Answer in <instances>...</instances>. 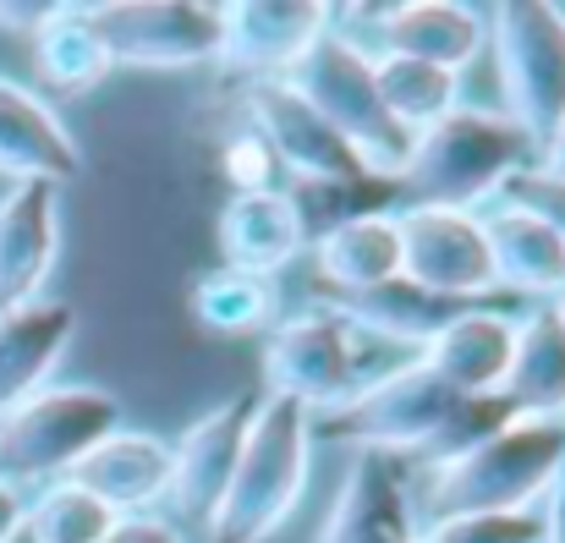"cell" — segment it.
<instances>
[{"instance_id":"cell-24","label":"cell","mask_w":565,"mask_h":543,"mask_svg":"<svg viewBox=\"0 0 565 543\" xmlns=\"http://www.w3.org/2000/svg\"><path fill=\"white\" fill-rule=\"evenodd\" d=\"M500 395L511 401L516 417H561L565 423V324L555 308H533L516 319Z\"/></svg>"},{"instance_id":"cell-20","label":"cell","mask_w":565,"mask_h":543,"mask_svg":"<svg viewBox=\"0 0 565 543\" xmlns=\"http://www.w3.org/2000/svg\"><path fill=\"white\" fill-rule=\"evenodd\" d=\"M511 341H516V319L494 313V308H461L428 347L423 368L439 373L450 390L461 395H500L505 368H511Z\"/></svg>"},{"instance_id":"cell-9","label":"cell","mask_w":565,"mask_h":543,"mask_svg":"<svg viewBox=\"0 0 565 543\" xmlns=\"http://www.w3.org/2000/svg\"><path fill=\"white\" fill-rule=\"evenodd\" d=\"M242 110H247V132L269 149L275 171H286L302 187H347V181H369L363 160L341 143V132L302 99L291 94L280 77H258L247 83L242 94Z\"/></svg>"},{"instance_id":"cell-27","label":"cell","mask_w":565,"mask_h":543,"mask_svg":"<svg viewBox=\"0 0 565 543\" xmlns=\"http://www.w3.org/2000/svg\"><path fill=\"white\" fill-rule=\"evenodd\" d=\"M374 83L384 110L395 116V127H406L412 138L461 105V77L445 66L412 61V55H374Z\"/></svg>"},{"instance_id":"cell-16","label":"cell","mask_w":565,"mask_h":543,"mask_svg":"<svg viewBox=\"0 0 565 543\" xmlns=\"http://www.w3.org/2000/svg\"><path fill=\"white\" fill-rule=\"evenodd\" d=\"M0 177L50 187L83 177V149L66 132V121L11 77H0Z\"/></svg>"},{"instance_id":"cell-17","label":"cell","mask_w":565,"mask_h":543,"mask_svg":"<svg viewBox=\"0 0 565 543\" xmlns=\"http://www.w3.org/2000/svg\"><path fill=\"white\" fill-rule=\"evenodd\" d=\"M220 253L225 269H253V275H275L280 264L308 253V225L291 192L286 187L231 192V203L220 209Z\"/></svg>"},{"instance_id":"cell-12","label":"cell","mask_w":565,"mask_h":543,"mask_svg":"<svg viewBox=\"0 0 565 543\" xmlns=\"http://www.w3.org/2000/svg\"><path fill=\"white\" fill-rule=\"evenodd\" d=\"M330 28L335 11L319 0H236L220 6V61L247 72V83L286 77Z\"/></svg>"},{"instance_id":"cell-36","label":"cell","mask_w":565,"mask_h":543,"mask_svg":"<svg viewBox=\"0 0 565 543\" xmlns=\"http://www.w3.org/2000/svg\"><path fill=\"white\" fill-rule=\"evenodd\" d=\"M22 517H28V500H22V489H11L6 478H0V543H11L22 533Z\"/></svg>"},{"instance_id":"cell-13","label":"cell","mask_w":565,"mask_h":543,"mask_svg":"<svg viewBox=\"0 0 565 543\" xmlns=\"http://www.w3.org/2000/svg\"><path fill=\"white\" fill-rule=\"evenodd\" d=\"M253 406L247 395H231L220 401L214 412L192 417L182 428V439H171V489L166 500L192 517V522H209L231 472H236V456H242V439H247V423H253Z\"/></svg>"},{"instance_id":"cell-25","label":"cell","mask_w":565,"mask_h":543,"mask_svg":"<svg viewBox=\"0 0 565 543\" xmlns=\"http://www.w3.org/2000/svg\"><path fill=\"white\" fill-rule=\"evenodd\" d=\"M28 44H33L39 83L55 88V94H94L116 72V61L105 50V33H99V22H94L88 6H55L28 33Z\"/></svg>"},{"instance_id":"cell-30","label":"cell","mask_w":565,"mask_h":543,"mask_svg":"<svg viewBox=\"0 0 565 543\" xmlns=\"http://www.w3.org/2000/svg\"><path fill=\"white\" fill-rule=\"evenodd\" d=\"M428 543H544L533 511H483V517H450V522H428Z\"/></svg>"},{"instance_id":"cell-34","label":"cell","mask_w":565,"mask_h":543,"mask_svg":"<svg viewBox=\"0 0 565 543\" xmlns=\"http://www.w3.org/2000/svg\"><path fill=\"white\" fill-rule=\"evenodd\" d=\"M539 533H544V543H565V461H561V472L550 478V489H544V517H539Z\"/></svg>"},{"instance_id":"cell-1","label":"cell","mask_w":565,"mask_h":543,"mask_svg":"<svg viewBox=\"0 0 565 543\" xmlns=\"http://www.w3.org/2000/svg\"><path fill=\"white\" fill-rule=\"evenodd\" d=\"M516 412H511L505 395H461L439 373H428L423 362H406V368L384 373L374 384H358V395L347 406L313 417V434H324L335 445H352L358 456L445 461V456L489 439Z\"/></svg>"},{"instance_id":"cell-39","label":"cell","mask_w":565,"mask_h":543,"mask_svg":"<svg viewBox=\"0 0 565 543\" xmlns=\"http://www.w3.org/2000/svg\"><path fill=\"white\" fill-rule=\"evenodd\" d=\"M412 543H428V539H423V533H417V539H412Z\"/></svg>"},{"instance_id":"cell-6","label":"cell","mask_w":565,"mask_h":543,"mask_svg":"<svg viewBox=\"0 0 565 543\" xmlns=\"http://www.w3.org/2000/svg\"><path fill=\"white\" fill-rule=\"evenodd\" d=\"M110 428H121V401L99 384H50L0 412V478L11 489L61 483Z\"/></svg>"},{"instance_id":"cell-7","label":"cell","mask_w":565,"mask_h":543,"mask_svg":"<svg viewBox=\"0 0 565 543\" xmlns=\"http://www.w3.org/2000/svg\"><path fill=\"white\" fill-rule=\"evenodd\" d=\"M505 116L522 127V138L539 149L565 116V11L539 0H511L483 17Z\"/></svg>"},{"instance_id":"cell-8","label":"cell","mask_w":565,"mask_h":543,"mask_svg":"<svg viewBox=\"0 0 565 543\" xmlns=\"http://www.w3.org/2000/svg\"><path fill=\"white\" fill-rule=\"evenodd\" d=\"M358 330H347L335 313L313 308L297 319H280L264 341V395L297 401L313 417L347 406L358 395Z\"/></svg>"},{"instance_id":"cell-31","label":"cell","mask_w":565,"mask_h":543,"mask_svg":"<svg viewBox=\"0 0 565 543\" xmlns=\"http://www.w3.org/2000/svg\"><path fill=\"white\" fill-rule=\"evenodd\" d=\"M220 166H225V177L236 181V192H264V187H275V160H269V149L253 138V132H236L231 143H225V155H220Z\"/></svg>"},{"instance_id":"cell-22","label":"cell","mask_w":565,"mask_h":543,"mask_svg":"<svg viewBox=\"0 0 565 543\" xmlns=\"http://www.w3.org/2000/svg\"><path fill=\"white\" fill-rule=\"evenodd\" d=\"M374 39L384 44L379 55H412L445 72H467V61L483 50L489 28L472 6H450V0H412V6H390L374 17Z\"/></svg>"},{"instance_id":"cell-11","label":"cell","mask_w":565,"mask_h":543,"mask_svg":"<svg viewBox=\"0 0 565 543\" xmlns=\"http://www.w3.org/2000/svg\"><path fill=\"white\" fill-rule=\"evenodd\" d=\"M88 11H94L116 66L182 72V66L220 61V6L127 0V6H88Z\"/></svg>"},{"instance_id":"cell-35","label":"cell","mask_w":565,"mask_h":543,"mask_svg":"<svg viewBox=\"0 0 565 543\" xmlns=\"http://www.w3.org/2000/svg\"><path fill=\"white\" fill-rule=\"evenodd\" d=\"M533 160H539V166H533L539 177L565 181V116H561V127H555V132H550V138L533 149Z\"/></svg>"},{"instance_id":"cell-14","label":"cell","mask_w":565,"mask_h":543,"mask_svg":"<svg viewBox=\"0 0 565 543\" xmlns=\"http://www.w3.org/2000/svg\"><path fill=\"white\" fill-rule=\"evenodd\" d=\"M61 253V187L11 181L0 198V313L44 297Z\"/></svg>"},{"instance_id":"cell-26","label":"cell","mask_w":565,"mask_h":543,"mask_svg":"<svg viewBox=\"0 0 565 543\" xmlns=\"http://www.w3.org/2000/svg\"><path fill=\"white\" fill-rule=\"evenodd\" d=\"M313 269L324 291H369L401 275V236H395V209L390 214H358L347 225H330L313 236Z\"/></svg>"},{"instance_id":"cell-29","label":"cell","mask_w":565,"mask_h":543,"mask_svg":"<svg viewBox=\"0 0 565 543\" xmlns=\"http://www.w3.org/2000/svg\"><path fill=\"white\" fill-rule=\"evenodd\" d=\"M110 528H116V517L66 478L44 483L39 500H28V517H22L28 543H99Z\"/></svg>"},{"instance_id":"cell-19","label":"cell","mask_w":565,"mask_h":543,"mask_svg":"<svg viewBox=\"0 0 565 543\" xmlns=\"http://www.w3.org/2000/svg\"><path fill=\"white\" fill-rule=\"evenodd\" d=\"M72 336H77V313L61 297H33L0 313V412L44 390Z\"/></svg>"},{"instance_id":"cell-37","label":"cell","mask_w":565,"mask_h":543,"mask_svg":"<svg viewBox=\"0 0 565 543\" xmlns=\"http://www.w3.org/2000/svg\"><path fill=\"white\" fill-rule=\"evenodd\" d=\"M55 6H0V28H17V33H33Z\"/></svg>"},{"instance_id":"cell-21","label":"cell","mask_w":565,"mask_h":543,"mask_svg":"<svg viewBox=\"0 0 565 543\" xmlns=\"http://www.w3.org/2000/svg\"><path fill=\"white\" fill-rule=\"evenodd\" d=\"M483 236H489V264H494V286L522 291V297H561L565 286V242L550 220H539L522 203H494L483 214Z\"/></svg>"},{"instance_id":"cell-38","label":"cell","mask_w":565,"mask_h":543,"mask_svg":"<svg viewBox=\"0 0 565 543\" xmlns=\"http://www.w3.org/2000/svg\"><path fill=\"white\" fill-rule=\"evenodd\" d=\"M550 308H555V313H561V324H565V286H561V297H555V302H550Z\"/></svg>"},{"instance_id":"cell-2","label":"cell","mask_w":565,"mask_h":543,"mask_svg":"<svg viewBox=\"0 0 565 543\" xmlns=\"http://www.w3.org/2000/svg\"><path fill=\"white\" fill-rule=\"evenodd\" d=\"M561 461V417H511L489 439H478L445 461H428L423 489H417L423 528L450 522V517H483V511H533V500H544Z\"/></svg>"},{"instance_id":"cell-4","label":"cell","mask_w":565,"mask_h":543,"mask_svg":"<svg viewBox=\"0 0 565 543\" xmlns=\"http://www.w3.org/2000/svg\"><path fill=\"white\" fill-rule=\"evenodd\" d=\"M533 166V143L505 110L456 105L445 121L412 138V155L395 177L401 209H472Z\"/></svg>"},{"instance_id":"cell-5","label":"cell","mask_w":565,"mask_h":543,"mask_svg":"<svg viewBox=\"0 0 565 543\" xmlns=\"http://www.w3.org/2000/svg\"><path fill=\"white\" fill-rule=\"evenodd\" d=\"M291 94H302L335 132L341 143L363 160V171L379 181H395L406 155H412V132L395 127V116L384 110L374 83V55L358 44L352 28H330L286 77H280Z\"/></svg>"},{"instance_id":"cell-10","label":"cell","mask_w":565,"mask_h":543,"mask_svg":"<svg viewBox=\"0 0 565 543\" xmlns=\"http://www.w3.org/2000/svg\"><path fill=\"white\" fill-rule=\"evenodd\" d=\"M401 236V275L445 302H467L494 291L483 214L472 209H395Z\"/></svg>"},{"instance_id":"cell-15","label":"cell","mask_w":565,"mask_h":543,"mask_svg":"<svg viewBox=\"0 0 565 543\" xmlns=\"http://www.w3.org/2000/svg\"><path fill=\"white\" fill-rule=\"evenodd\" d=\"M83 494H94L110 517H149L154 500L171 489V439L143 434V428H110L72 472Z\"/></svg>"},{"instance_id":"cell-28","label":"cell","mask_w":565,"mask_h":543,"mask_svg":"<svg viewBox=\"0 0 565 543\" xmlns=\"http://www.w3.org/2000/svg\"><path fill=\"white\" fill-rule=\"evenodd\" d=\"M280 308L275 275H253V269H214L192 286V319L214 336H253L269 330Z\"/></svg>"},{"instance_id":"cell-33","label":"cell","mask_w":565,"mask_h":543,"mask_svg":"<svg viewBox=\"0 0 565 543\" xmlns=\"http://www.w3.org/2000/svg\"><path fill=\"white\" fill-rule=\"evenodd\" d=\"M99 543H188V539L171 522H160V517H116V528Z\"/></svg>"},{"instance_id":"cell-32","label":"cell","mask_w":565,"mask_h":543,"mask_svg":"<svg viewBox=\"0 0 565 543\" xmlns=\"http://www.w3.org/2000/svg\"><path fill=\"white\" fill-rule=\"evenodd\" d=\"M505 198L522 203V209H533L539 220H550V225L561 231V242H565V181L539 177V171L527 166V171H516V177L505 181Z\"/></svg>"},{"instance_id":"cell-23","label":"cell","mask_w":565,"mask_h":543,"mask_svg":"<svg viewBox=\"0 0 565 543\" xmlns=\"http://www.w3.org/2000/svg\"><path fill=\"white\" fill-rule=\"evenodd\" d=\"M319 308L335 313L347 330H363V336H379V341H395V347H417L423 352L467 302L428 297L406 275H395L384 286H369V291H324Z\"/></svg>"},{"instance_id":"cell-3","label":"cell","mask_w":565,"mask_h":543,"mask_svg":"<svg viewBox=\"0 0 565 543\" xmlns=\"http://www.w3.org/2000/svg\"><path fill=\"white\" fill-rule=\"evenodd\" d=\"M313 472V412L280 395H264L253 406L236 472L214 505V517L203 522L209 543H269L291 511L302 505Z\"/></svg>"},{"instance_id":"cell-18","label":"cell","mask_w":565,"mask_h":543,"mask_svg":"<svg viewBox=\"0 0 565 543\" xmlns=\"http://www.w3.org/2000/svg\"><path fill=\"white\" fill-rule=\"evenodd\" d=\"M412 500L406 483L395 472V461L384 456H352L347 483L324 517L319 543H412Z\"/></svg>"}]
</instances>
